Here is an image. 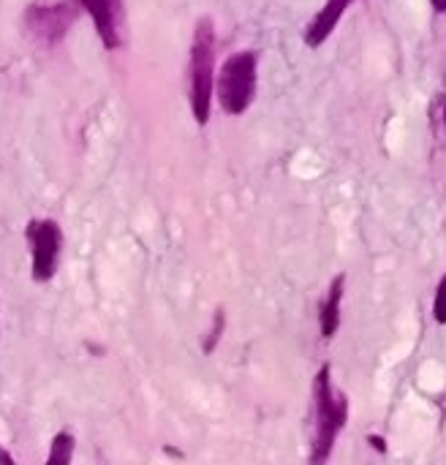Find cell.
<instances>
[{
	"label": "cell",
	"mask_w": 446,
	"mask_h": 465,
	"mask_svg": "<svg viewBox=\"0 0 446 465\" xmlns=\"http://www.w3.org/2000/svg\"><path fill=\"white\" fill-rule=\"evenodd\" d=\"M348 422V397L332 386V367L321 365L313 381V443L310 465H327L340 430Z\"/></svg>",
	"instance_id": "1"
},
{
	"label": "cell",
	"mask_w": 446,
	"mask_h": 465,
	"mask_svg": "<svg viewBox=\"0 0 446 465\" xmlns=\"http://www.w3.org/2000/svg\"><path fill=\"white\" fill-rule=\"evenodd\" d=\"M215 25L210 17H202L194 28L191 63H188V101L191 115L199 126L210 123L213 93H215Z\"/></svg>",
	"instance_id": "2"
},
{
	"label": "cell",
	"mask_w": 446,
	"mask_h": 465,
	"mask_svg": "<svg viewBox=\"0 0 446 465\" xmlns=\"http://www.w3.org/2000/svg\"><path fill=\"white\" fill-rule=\"evenodd\" d=\"M259 90V58L251 50L234 52L221 63L215 71V93L221 112L226 115H245Z\"/></svg>",
	"instance_id": "3"
},
{
	"label": "cell",
	"mask_w": 446,
	"mask_h": 465,
	"mask_svg": "<svg viewBox=\"0 0 446 465\" xmlns=\"http://www.w3.org/2000/svg\"><path fill=\"white\" fill-rule=\"evenodd\" d=\"M82 6L80 0H58V4H31L23 12V23L25 31L31 33V39H36L44 47H58L69 31L74 28V23L80 20Z\"/></svg>",
	"instance_id": "4"
},
{
	"label": "cell",
	"mask_w": 446,
	"mask_h": 465,
	"mask_svg": "<svg viewBox=\"0 0 446 465\" xmlns=\"http://www.w3.org/2000/svg\"><path fill=\"white\" fill-rule=\"evenodd\" d=\"M25 240L31 245V275L36 283H50L61 267L63 229L52 218H33L25 226Z\"/></svg>",
	"instance_id": "5"
},
{
	"label": "cell",
	"mask_w": 446,
	"mask_h": 465,
	"mask_svg": "<svg viewBox=\"0 0 446 465\" xmlns=\"http://www.w3.org/2000/svg\"><path fill=\"white\" fill-rule=\"evenodd\" d=\"M80 6H82V12L90 14L104 50H109V52L120 50L123 47V25H126L123 0H80Z\"/></svg>",
	"instance_id": "6"
},
{
	"label": "cell",
	"mask_w": 446,
	"mask_h": 465,
	"mask_svg": "<svg viewBox=\"0 0 446 465\" xmlns=\"http://www.w3.org/2000/svg\"><path fill=\"white\" fill-rule=\"evenodd\" d=\"M348 6H351V0H327L324 9L316 14V20H313L310 28L305 31V44L313 47V50L321 47V44L332 36V31L337 28L343 12H346Z\"/></svg>",
	"instance_id": "7"
},
{
	"label": "cell",
	"mask_w": 446,
	"mask_h": 465,
	"mask_svg": "<svg viewBox=\"0 0 446 465\" xmlns=\"http://www.w3.org/2000/svg\"><path fill=\"white\" fill-rule=\"evenodd\" d=\"M343 289H346V275H335L332 283H329V289H327V297L321 299V308H318V329H321V337L324 340L335 337V332L340 329Z\"/></svg>",
	"instance_id": "8"
},
{
	"label": "cell",
	"mask_w": 446,
	"mask_h": 465,
	"mask_svg": "<svg viewBox=\"0 0 446 465\" xmlns=\"http://www.w3.org/2000/svg\"><path fill=\"white\" fill-rule=\"evenodd\" d=\"M74 449H77L74 432H71V430H61V432L52 438V446H50V454H47V462H44V465H71Z\"/></svg>",
	"instance_id": "9"
},
{
	"label": "cell",
	"mask_w": 446,
	"mask_h": 465,
	"mask_svg": "<svg viewBox=\"0 0 446 465\" xmlns=\"http://www.w3.org/2000/svg\"><path fill=\"white\" fill-rule=\"evenodd\" d=\"M223 327H226V310L218 308V310L213 313V324H210L207 337H204V343H202L204 354H213V351L218 348V343H221V337H223Z\"/></svg>",
	"instance_id": "10"
},
{
	"label": "cell",
	"mask_w": 446,
	"mask_h": 465,
	"mask_svg": "<svg viewBox=\"0 0 446 465\" xmlns=\"http://www.w3.org/2000/svg\"><path fill=\"white\" fill-rule=\"evenodd\" d=\"M432 318L438 324H446V275L438 280V289H435V299H432Z\"/></svg>",
	"instance_id": "11"
},
{
	"label": "cell",
	"mask_w": 446,
	"mask_h": 465,
	"mask_svg": "<svg viewBox=\"0 0 446 465\" xmlns=\"http://www.w3.org/2000/svg\"><path fill=\"white\" fill-rule=\"evenodd\" d=\"M0 465H20L4 443H0Z\"/></svg>",
	"instance_id": "12"
},
{
	"label": "cell",
	"mask_w": 446,
	"mask_h": 465,
	"mask_svg": "<svg viewBox=\"0 0 446 465\" xmlns=\"http://www.w3.org/2000/svg\"><path fill=\"white\" fill-rule=\"evenodd\" d=\"M367 441H370V446H373L375 451H381V454H386V443H384V438H381V435H370Z\"/></svg>",
	"instance_id": "13"
},
{
	"label": "cell",
	"mask_w": 446,
	"mask_h": 465,
	"mask_svg": "<svg viewBox=\"0 0 446 465\" xmlns=\"http://www.w3.org/2000/svg\"><path fill=\"white\" fill-rule=\"evenodd\" d=\"M430 6H432L438 14H446V0H430Z\"/></svg>",
	"instance_id": "14"
},
{
	"label": "cell",
	"mask_w": 446,
	"mask_h": 465,
	"mask_svg": "<svg viewBox=\"0 0 446 465\" xmlns=\"http://www.w3.org/2000/svg\"><path fill=\"white\" fill-rule=\"evenodd\" d=\"M443 123H446V109H443Z\"/></svg>",
	"instance_id": "15"
}]
</instances>
